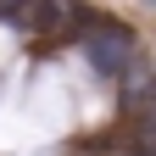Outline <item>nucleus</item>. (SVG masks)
Masks as SVG:
<instances>
[{"label": "nucleus", "instance_id": "obj_1", "mask_svg": "<svg viewBox=\"0 0 156 156\" xmlns=\"http://www.w3.org/2000/svg\"><path fill=\"white\" fill-rule=\"evenodd\" d=\"M78 45H84V62L101 73V78H123V73L134 67V34H128V28H112V23L84 28Z\"/></svg>", "mask_w": 156, "mask_h": 156}]
</instances>
